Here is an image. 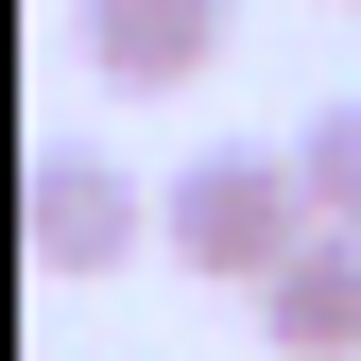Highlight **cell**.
<instances>
[{"instance_id":"obj_1","label":"cell","mask_w":361,"mask_h":361,"mask_svg":"<svg viewBox=\"0 0 361 361\" xmlns=\"http://www.w3.org/2000/svg\"><path fill=\"white\" fill-rule=\"evenodd\" d=\"M310 224H327V207H310V155H293V138H207V155L155 190V241L190 258V276H224V293H258Z\"/></svg>"},{"instance_id":"obj_2","label":"cell","mask_w":361,"mask_h":361,"mask_svg":"<svg viewBox=\"0 0 361 361\" xmlns=\"http://www.w3.org/2000/svg\"><path fill=\"white\" fill-rule=\"evenodd\" d=\"M241 0H86V69L104 86H207Z\"/></svg>"},{"instance_id":"obj_3","label":"cell","mask_w":361,"mask_h":361,"mask_svg":"<svg viewBox=\"0 0 361 361\" xmlns=\"http://www.w3.org/2000/svg\"><path fill=\"white\" fill-rule=\"evenodd\" d=\"M18 224H35V276H104V258H138V190H121L104 155H35Z\"/></svg>"},{"instance_id":"obj_4","label":"cell","mask_w":361,"mask_h":361,"mask_svg":"<svg viewBox=\"0 0 361 361\" xmlns=\"http://www.w3.org/2000/svg\"><path fill=\"white\" fill-rule=\"evenodd\" d=\"M258 327H276V361H361V241L344 224H310L276 276H258Z\"/></svg>"},{"instance_id":"obj_5","label":"cell","mask_w":361,"mask_h":361,"mask_svg":"<svg viewBox=\"0 0 361 361\" xmlns=\"http://www.w3.org/2000/svg\"><path fill=\"white\" fill-rule=\"evenodd\" d=\"M293 155H310V207H327L344 241H361V104H327V121H310Z\"/></svg>"}]
</instances>
